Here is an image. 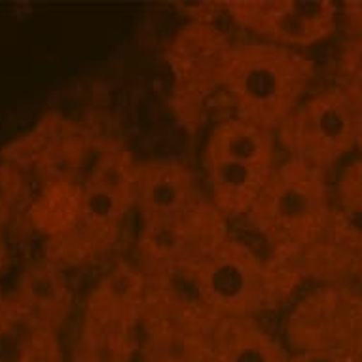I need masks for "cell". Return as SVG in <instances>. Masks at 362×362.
<instances>
[{"label":"cell","mask_w":362,"mask_h":362,"mask_svg":"<svg viewBox=\"0 0 362 362\" xmlns=\"http://www.w3.org/2000/svg\"><path fill=\"white\" fill-rule=\"evenodd\" d=\"M313 76V61L269 42L230 46L218 66V83L239 118L274 131L305 99Z\"/></svg>","instance_id":"cell-1"},{"label":"cell","mask_w":362,"mask_h":362,"mask_svg":"<svg viewBox=\"0 0 362 362\" xmlns=\"http://www.w3.org/2000/svg\"><path fill=\"white\" fill-rule=\"evenodd\" d=\"M203 302L216 319L255 317L279 305L296 286L291 274L272 267L249 245L228 233L190 264Z\"/></svg>","instance_id":"cell-2"},{"label":"cell","mask_w":362,"mask_h":362,"mask_svg":"<svg viewBox=\"0 0 362 362\" xmlns=\"http://www.w3.org/2000/svg\"><path fill=\"white\" fill-rule=\"evenodd\" d=\"M247 218L277 252H294L308 247L321 238L330 218L325 173L288 158L267 178Z\"/></svg>","instance_id":"cell-3"},{"label":"cell","mask_w":362,"mask_h":362,"mask_svg":"<svg viewBox=\"0 0 362 362\" xmlns=\"http://www.w3.org/2000/svg\"><path fill=\"white\" fill-rule=\"evenodd\" d=\"M275 133L288 158L325 173L356 148L349 91L334 86L305 97Z\"/></svg>","instance_id":"cell-4"},{"label":"cell","mask_w":362,"mask_h":362,"mask_svg":"<svg viewBox=\"0 0 362 362\" xmlns=\"http://www.w3.org/2000/svg\"><path fill=\"white\" fill-rule=\"evenodd\" d=\"M222 6L239 27L296 52L328 40L338 29L339 4L332 0H230Z\"/></svg>","instance_id":"cell-5"},{"label":"cell","mask_w":362,"mask_h":362,"mask_svg":"<svg viewBox=\"0 0 362 362\" xmlns=\"http://www.w3.org/2000/svg\"><path fill=\"white\" fill-rule=\"evenodd\" d=\"M209 203L197 178L185 161L158 158L139 161L135 182V209L141 230L169 224L188 216Z\"/></svg>","instance_id":"cell-6"},{"label":"cell","mask_w":362,"mask_h":362,"mask_svg":"<svg viewBox=\"0 0 362 362\" xmlns=\"http://www.w3.org/2000/svg\"><path fill=\"white\" fill-rule=\"evenodd\" d=\"M148 298V279L141 267L127 260L116 262L103 275L86 302V317L139 330Z\"/></svg>","instance_id":"cell-7"},{"label":"cell","mask_w":362,"mask_h":362,"mask_svg":"<svg viewBox=\"0 0 362 362\" xmlns=\"http://www.w3.org/2000/svg\"><path fill=\"white\" fill-rule=\"evenodd\" d=\"M12 302L36 321L59 332L71 317L74 300L63 267L52 260H40L21 272Z\"/></svg>","instance_id":"cell-8"},{"label":"cell","mask_w":362,"mask_h":362,"mask_svg":"<svg viewBox=\"0 0 362 362\" xmlns=\"http://www.w3.org/2000/svg\"><path fill=\"white\" fill-rule=\"evenodd\" d=\"M209 202L224 218L247 216L275 167L235 160L203 158Z\"/></svg>","instance_id":"cell-9"},{"label":"cell","mask_w":362,"mask_h":362,"mask_svg":"<svg viewBox=\"0 0 362 362\" xmlns=\"http://www.w3.org/2000/svg\"><path fill=\"white\" fill-rule=\"evenodd\" d=\"M288 356L255 317H226L209 334L207 362H288Z\"/></svg>","instance_id":"cell-10"},{"label":"cell","mask_w":362,"mask_h":362,"mask_svg":"<svg viewBox=\"0 0 362 362\" xmlns=\"http://www.w3.org/2000/svg\"><path fill=\"white\" fill-rule=\"evenodd\" d=\"M0 362H63L55 332L10 300L0 302Z\"/></svg>","instance_id":"cell-11"},{"label":"cell","mask_w":362,"mask_h":362,"mask_svg":"<svg viewBox=\"0 0 362 362\" xmlns=\"http://www.w3.org/2000/svg\"><path fill=\"white\" fill-rule=\"evenodd\" d=\"M277 133L235 116L211 131L203 158L235 160L255 165L277 167Z\"/></svg>","instance_id":"cell-12"},{"label":"cell","mask_w":362,"mask_h":362,"mask_svg":"<svg viewBox=\"0 0 362 362\" xmlns=\"http://www.w3.org/2000/svg\"><path fill=\"white\" fill-rule=\"evenodd\" d=\"M141 327H144L139 345L141 362H207L209 336L152 317H144Z\"/></svg>","instance_id":"cell-13"},{"label":"cell","mask_w":362,"mask_h":362,"mask_svg":"<svg viewBox=\"0 0 362 362\" xmlns=\"http://www.w3.org/2000/svg\"><path fill=\"white\" fill-rule=\"evenodd\" d=\"M139 345L137 330L83 315L74 345V362H133Z\"/></svg>","instance_id":"cell-14"},{"label":"cell","mask_w":362,"mask_h":362,"mask_svg":"<svg viewBox=\"0 0 362 362\" xmlns=\"http://www.w3.org/2000/svg\"><path fill=\"white\" fill-rule=\"evenodd\" d=\"M139 161L125 148H107L97 156L82 185L133 203L135 207V182Z\"/></svg>","instance_id":"cell-15"},{"label":"cell","mask_w":362,"mask_h":362,"mask_svg":"<svg viewBox=\"0 0 362 362\" xmlns=\"http://www.w3.org/2000/svg\"><path fill=\"white\" fill-rule=\"evenodd\" d=\"M334 197L345 214L362 216V156L345 165L334 188Z\"/></svg>","instance_id":"cell-16"},{"label":"cell","mask_w":362,"mask_h":362,"mask_svg":"<svg viewBox=\"0 0 362 362\" xmlns=\"http://www.w3.org/2000/svg\"><path fill=\"white\" fill-rule=\"evenodd\" d=\"M25 194V177L13 163H0V226L6 222Z\"/></svg>","instance_id":"cell-17"},{"label":"cell","mask_w":362,"mask_h":362,"mask_svg":"<svg viewBox=\"0 0 362 362\" xmlns=\"http://www.w3.org/2000/svg\"><path fill=\"white\" fill-rule=\"evenodd\" d=\"M288 362H362V347H321L292 353Z\"/></svg>","instance_id":"cell-18"},{"label":"cell","mask_w":362,"mask_h":362,"mask_svg":"<svg viewBox=\"0 0 362 362\" xmlns=\"http://www.w3.org/2000/svg\"><path fill=\"white\" fill-rule=\"evenodd\" d=\"M351 101H353V110H355V125H356V148L362 150V74L355 82L347 86Z\"/></svg>","instance_id":"cell-19"},{"label":"cell","mask_w":362,"mask_h":362,"mask_svg":"<svg viewBox=\"0 0 362 362\" xmlns=\"http://www.w3.org/2000/svg\"><path fill=\"white\" fill-rule=\"evenodd\" d=\"M339 16H344L351 29L362 35V0H347L339 4Z\"/></svg>","instance_id":"cell-20"},{"label":"cell","mask_w":362,"mask_h":362,"mask_svg":"<svg viewBox=\"0 0 362 362\" xmlns=\"http://www.w3.org/2000/svg\"><path fill=\"white\" fill-rule=\"evenodd\" d=\"M8 264V247L6 239H4V232H2V226H0V275L4 274Z\"/></svg>","instance_id":"cell-21"},{"label":"cell","mask_w":362,"mask_h":362,"mask_svg":"<svg viewBox=\"0 0 362 362\" xmlns=\"http://www.w3.org/2000/svg\"><path fill=\"white\" fill-rule=\"evenodd\" d=\"M355 269H356V277H358V285L362 288V238L356 245V260H355Z\"/></svg>","instance_id":"cell-22"},{"label":"cell","mask_w":362,"mask_h":362,"mask_svg":"<svg viewBox=\"0 0 362 362\" xmlns=\"http://www.w3.org/2000/svg\"><path fill=\"white\" fill-rule=\"evenodd\" d=\"M2 300H4V298H0V302H2Z\"/></svg>","instance_id":"cell-23"}]
</instances>
